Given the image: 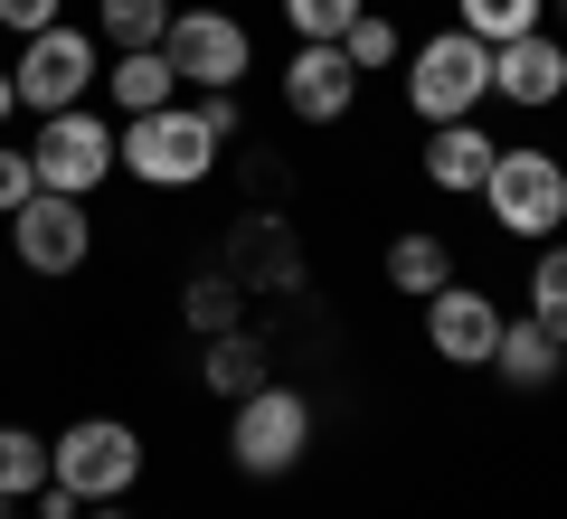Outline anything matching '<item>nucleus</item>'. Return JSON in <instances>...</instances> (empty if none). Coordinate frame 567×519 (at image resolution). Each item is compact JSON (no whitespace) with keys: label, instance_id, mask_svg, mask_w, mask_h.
Segmentation results:
<instances>
[{"label":"nucleus","instance_id":"f257e3e1","mask_svg":"<svg viewBox=\"0 0 567 519\" xmlns=\"http://www.w3.org/2000/svg\"><path fill=\"white\" fill-rule=\"evenodd\" d=\"M227 142L208 133L199 104H162V114H133L123 123V170H133L142 189H199L208 170H218Z\"/></svg>","mask_w":567,"mask_h":519},{"label":"nucleus","instance_id":"f03ea898","mask_svg":"<svg viewBox=\"0 0 567 519\" xmlns=\"http://www.w3.org/2000/svg\"><path fill=\"white\" fill-rule=\"evenodd\" d=\"M492 95V48L473 29H435V39L406 58V104L416 123H473Z\"/></svg>","mask_w":567,"mask_h":519},{"label":"nucleus","instance_id":"7ed1b4c3","mask_svg":"<svg viewBox=\"0 0 567 519\" xmlns=\"http://www.w3.org/2000/svg\"><path fill=\"white\" fill-rule=\"evenodd\" d=\"M29 160H39V189H58V199H95V189L123 170V123L85 114V104H66V114H39V142H29Z\"/></svg>","mask_w":567,"mask_h":519},{"label":"nucleus","instance_id":"20e7f679","mask_svg":"<svg viewBox=\"0 0 567 519\" xmlns=\"http://www.w3.org/2000/svg\"><path fill=\"white\" fill-rule=\"evenodd\" d=\"M227 454H237V473H256V481H284L293 463L312 454V397H303L293 378H265L256 397H237Z\"/></svg>","mask_w":567,"mask_h":519},{"label":"nucleus","instance_id":"39448f33","mask_svg":"<svg viewBox=\"0 0 567 519\" xmlns=\"http://www.w3.org/2000/svg\"><path fill=\"white\" fill-rule=\"evenodd\" d=\"M483 208H492L502 237L548 246L567 227V160L558 152H502V160H492V180H483Z\"/></svg>","mask_w":567,"mask_h":519},{"label":"nucleus","instance_id":"423d86ee","mask_svg":"<svg viewBox=\"0 0 567 519\" xmlns=\"http://www.w3.org/2000/svg\"><path fill=\"white\" fill-rule=\"evenodd\" d=\"M162 58H171V76L199 85V95H237L246 66H256V39H246V20H227V10H171Z\"/></svg>","mask_w":567,"mask_h":519},{"label":"nucleus","instance_id":"0eeeda50","mask_svg":"<svg viewBox=\"0 0 567 519\" xmlns=\"http://www.w3.org/2000/svg\"><path fill=\"white\" fill-rule=\"evenodd\" d=\"M10 85H20V114H66V104H85V85H104V58L85 29H39V39H20V66H10Z\"/></svg>","mask_w":567,"mask_h":519},{"label":"nucleus","instance_id":"6e6552de","mask_svg":"<svg viewBox=\"0 0 567 519\" xmlns=\"http://www.w3.org/2000/svg\"><path fill=\"white\" fill-rule=\"evenodd\" d=\"M58 481L76 500H123L142 481V435L123 416H76L58 435Z\"/></svg>","mask_w":567,"mask_h":519},{"label":"nucleus","instance_id":"1a4fd4ad","mask_svg":"<svg viewBox=\"0 0 567 519\" xmlns=\"http://www.w3.org/2000/svg\"><path fill=\"white\" fill-rule=\"evenodd\" d=\"M218 274H237L246 302H284V293H303V246H293L284 218L246 208V218L227 227V246H218Z\"/></svg>","mask_w":567,"mask_h":519},{"label":"nucleus","instance_id":"9d476101","mask_svg":"<svg viewBox=\"0 0 567 519\" xmlns=\"http://www.w3.org/2000/svg\"><path fill=\"white\" fill-rule=\"evenodd\" d=\"M10 246H20L29 274H76V264L95 256V218H85V199H58V189H39V199L10 218Z\"/></svg>","mask_w":567,"mask_h":519},{"label":"nucleus","instance_id":"9b49d317","mask_svg":"<svg viewBox=\"0 0 567 519\" xmlns=\"http://www.w3.org/2000/svg\"><path fill=\"white\" fill-rule=\"evenodd\" d=\"M350 104H360V66L341 39H303L284 58V114L293 123H341Z\"/></svg>","mask_w":567,"mask_h":519},{"label":"nucleus","instance_id":"f8f14e48","mask_svg":"<svg viewBox=\"0 0 567 519\" xmlns=\"http://www.w3.org/2000/svg\"><path fill=\"white\" fill-rule=\"evenodd\" d=\"M425 340L454 369H492V350H502V302L473 293V283H445V293H425Z\"/></svg>","mask_w":567,"mask_h":519},{"label":"nucleus","instance_id":"ddd939ff","mask_svg":"<svg viewBox=\"0 0 567 519\" xmlns=\"http://www.w3.org/2000/svg\"><path fill=\"white\" fill-rule=\"evenodd\" d=\"M492 95H502V104H520V114H548V104L567 95V39L529 29V39L492 48Z\"/></svg>","mask_w":567,"mask_h":519},{"label":"nucleus","instance_id":"4468645a","mask_svg":"<svg viewBox=\"0 0 567 519\" xmlns=\"http://www.w3.org/2000/svg\"><path fill=\"white\" fill-rule=\"evenodd\" d=\"M425 180L445 189V199H483V180H492V160H502V142L483 133V123H425Z\"/></svg>","mask_w":567,"mask_h":519},{"label":"nucleus","instance_id":"2eb2a0df","mask_svg":"<svg viewBox=\"0 0 567 519\" xmlns=\"http://www.w3.org/2000/svg\"><path fill=\"white\" fill-rule=\"evenodd\" d=\"M104 95H114V114H162V104H181V76H171L162 48H114V66H104Z\"/></svg>","mask_w":567,"mask_h":519},{"label":"nucleus","instance_id":"dca6fc26","mask_svg":"<svg viewBox=\"0 0 567 519\" xmlns=\"http://www.w3.org/2000/svg\"><path fill=\"white\" fill-rule=\"evenodd\" d=\"M199 378H208V397H256L265 378H275V350H265L256 331H218V340H199Z\"/></svg>","mask_w":567,"mask_h":519},{"label":"nucleus","instance_id":"f3484780","mask_svg":"<svg viewBox=\"0 0 567 519\" xmlns=\"http://www.w3.org/2000/svg\"><path fill=\"white\" fill-rule=\"evenodd\" d=\"M388 283H398L406 302H425V293H445V283H454V246L435 237V227H406V237L388 246Z\"/></svg>","mask_w":567,"mask_h":519},{"label":"nucleus","instance_id":"a211bd4d","mask_svg":"<svg viewBox=\"0 0 567 519\" xmlns=\"http://www.w3.org/2000/svg\"><path fill=\"white\" fill-rule=\"evenodd\" d=\"M558 360H567V340H548L529 312L502 321V350H492V369H502L511 387H548V378H558Z\"/></svg>","mask_w":567,"mask_h":519},{"label":"nucleus","instance_id":"6ab92c4d","mask_svg":"<svg viewBox=\"0 0 567 519\" xmlns=\"http://www.w3.org/2000/svg\"><path fill=\"white\" fill-rule=\"evenodd\" d=\"M58 481V444L29 425H0V500H39Z\"/></svg>","mask_w":567,"mask_h":519},{"label":"nucleus","instance_id":"aec40b11","mask_svg":"<svg viewBox=\"0 0 567 519\" xmlns=\"http://www.w3.org/2000/svg\"><path fill=\"white\" fill-rule=\"evenodd\" d=\"M181 321L199 340H218V331H246V283L237 274H218V264H208V274H189V293H181Z\"/></svg>","mask_w":567,"mask_h":519},{"label":"nucleus","instance_id":"412c9836","mask_svg":"<svg viewBox=\"0 0 567 519\" xmlns=\"http://www.w3.org/2000/svg\"><path fill=\"white\" fill-rule=\"evenodd\" d=\"M548 20V0H454V29H473L483 48H511Z\"/></svg>","mask_w":567,"mask_h":519},{"label":"nucleus","instance_id":"4be33fe9","mask_svg":"<svg viewBox=\"0 0 567 519\" xmlns=\"http://www.w3.org/2000/svg\"><path fill=\"white\" fill-rule=\"evenodd\" d=\"M95 29L114 48H162L171 39V0H95Z\"/></svg>","mask_w":567,"mask_h":519},{"label":"nucleus","instance_id":"5701e85b","mask_svg":"<svg viewBox=\"0 0 567 519\" xmlns=\"http://www.w3.org/2000/svg\"><path fill=\"white\" fill-rule=\"evenodd\" d=\"M529 321L567 340V246H539V264H529Z\"/></svg>","mask_w":567,"mask_h":519},{"label":"nucleus","instance_id":"b1692460","mask_svg":"<svg viewBox=\"0 0 567 519\" xmlns=\"http://www.w3.org/2000/svg\"><path fill=\"white\" fill-rule=\"evenodd\" d=\"M341 48H350V66H360V76H369V66H398V58H406V48H398V20H388V10H360V20L341 29Z\"/></svg>","mask_w":567,"mask_h":519},{"label":"nucleus","instance_id":"393cba45","mask_svg":"<svg viewBox=\"0 0 567 519\" xmlns=\"http://www.w3.org/2000/svg\"><path fill=\"white\" fill-rule=\"evenodd\" d=\"M360 10L369 0H284V29H293V39H341Z\"/></svg>","mask_w":567,"mask_h":519},{"label":"nucleus","instance_id":"a878e982","mask_svg":"<svg viewBox=\"0 0 567 519\" xmlns=\"http://www.w3.org/2000/svg\"><path fill=\"white\" fill-rule=\"evenodd\" d=\"M29 199H39V160H29V152H10V142H0V218H20Z\"/></svg>","mask_w":567,"mask_h":519},{"label":"nucleus","instance_id":"bb28decb","mask_svg":"<svg viewBox=\"0 0 567 519\" xmlns=\"http://www.w3.org/2000/svg\"><path fill=\"white\" fill-rule=\"evenodd\" d=\"M0 29L10 39H39V29H58V0H0Z\"/></svg>","mask_w":567,"mask_h":519},{"label":"nucleus","instance_id":"cd10ccee","mask_svg":"<svg viewBox=\"0 0 567 519\" xmlns=\"http://www.w3.org/2000/svg\"><path fill=\"white\" fill-rule=\"evenodd\" d=\"M199 114H208V133H218V142H237V123H246L237 95H199Z\"/></svg>","mask_w":567,"mask_h":519},{"label":"nucleus","instance_id":"c85d7f7f","mask_svg":"<svg viewBox=\"0 0 567 519\" xmlns=\"http://www.w3.org/2000/svg\"><path fill=\"white\" fill-rule=\"evenodd\" d=\"M10 114H20V85H10V66H0V123H10Z\"/></svg>","mask_w":567,"mask_h":519},{"label":"nucleus","instance_id":"c756f323","mask_svg":"<svg viewBox=\"0 0 567 519\" xmlns=\"http://www.w3.org/2000/svg\"><path fill=\"white\" fill-rule=\"evenodd\" d=\"M0 519H20V500H0Z\"/></svg>","mask_w":567,"mask_h":519},{"label":"nucleus","instance_id":"7c9ffc66","mask_svg":"<svg viewBox=\"0 0 567 519\" xmlns=\"http://www.w3.org/2000/svg\"><path fill=\"white\" fill-rule=\"evenodd\" d=\"M95 519H123V510H104V500H95Z\"/></svg>","mask_w":567,"mask_h":519},{"label":"nucleus","instance_id":"2f4dec72","mask_svg":"<svg viewBox=\"0 0 567 519\" xmlns=\"http://www.w3.org/2000/svg\"><path fill=\"white\" fill-rule=\"evenodd\" d=\"M548 10H558V20H567V0H548Z\"/></svg>","mask_w":567,"mask_h":519}]
</instances>
